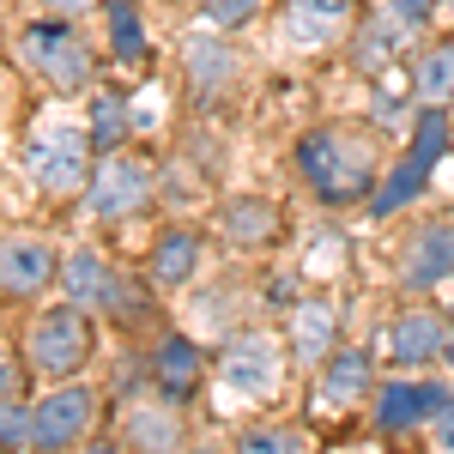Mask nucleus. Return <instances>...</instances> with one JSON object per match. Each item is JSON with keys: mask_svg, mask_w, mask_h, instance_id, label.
Here are the masks:
<instances>
[{"mask_svg": "<svg viewBox=\"0 0 454 454\" xmlns=\"http://www.w3.org/2000/svg\"><path fill=\"white\" fill-rule=\"evenodd\" d=\"M297 170L327 207H346L376 188V145L351 128H315L297 145Z\"/></svg>", "mask_w": 454, "mask_h": 454, "instance_id": "f257e3e1", "label": "nucleus"}, {"mask_svg": "<svg viewBox=\"0 0 454 454\" xmlns=\"http://www.w3.org/2000/svg\"><path fill=\"white\" fill-rule=\"evenodd\" d=\"M91 128L79 121H43L31 140H25V170L43 194H73L91 182Z\"/></svg>", "mask_w": 454, "mask_h": 454, "instance_id": "f03ea898", "label": "nucleus"}, {"mask_svg": "<svg viewBox=\"0 0 454 454\" xmlns=\"http://www.w3.org/2000/svg\"><path fill=\"white\" fill-rule=\"evenodd\" d=\"M19 55H25V67H31L49 91H85L91 73H98L85 36L67 31L61 19H31V25L19 31Z\"/></svg>", "mask_w": 454, "mask_h": 454, "instance_id": "7ed1b4c3", "label": "nucleus"}, {"mask_svg": "<svg viewBox=\"0 0 454 454\" xmlns=\"http://www.w3.org/2000/svg\"><path fill=\"white\" fill-rule=\"evenodd\" d=\"M25 346H31V370H36V376H49V382L79 376L85 357H91V346H98V333H91V309H79V303L43 309Z\"/></svg>", "mask_w": 454, "mask_h": 454, "instance_id": "20e7f679", "label": "nucleus"}, {"mask_svg": "<svg viewBox=\"0 0 454 454\" xmlns=\"http://www.w3.org/2000/svg\"><path fill=\"white\" fill-rule=\"evenodd\" d=\"M152 164H145L140 152H104L98 164H91V182H85V200L98 218H134V212L152 207Z\"/></svg>", "mask_w": 454, "mask_h": 454, "instance_id": "39448f33", "label": "nucleus"}, {"mask_svg": "<svg viewBox=\"0 0 454 454\" xmlns=\"http://www.w3.org/2000/svg\"><path fill=\"white\" fill-rule=\"evenodd\" d=\"M98 419V394L91 387H55L43 406L31 412V449L36 454H61L73 449Z\"/></svg>", "mask_w": 454, "mask_h": 454, "instance_id": "423d86ee", "label": "nucleus"}, {"mask_svg": "<svg viewBox=\"0 0 454 454\" xmlns=\"http://www.w3.org/2000/svg\"><path fill=\"white\" fill-rule=\"evenodd\" d=\"M218 376L231 394H248V400H267V394H279L285 370H279V346L267 340V333H243V340H231L224 357H218Z\"/></svg>", "mask_w": 454, "mask_h": 454, "instance_id": "0eeeda50", "label": "nucleus"}, {"mask_svg": "<svg viewBox=\"0 0 454 454\" xmlns=\"http://www.w3.org/2000/svg\"><path fill=\"white\" fill-rule=\"evenodd\" d=\"M61 279V261L43 237H6L0 243V291L6 297H43Z\"/></svg>", "mask_w": 454, "mask_h": 454, "instance_id": "6e6552de", "label": "nucleus"}, {"mask_svg": "<svg viewBox=\"0 0 454 454\" xmlns=\"http://www.w3.org/2000/svg\"><path fill=\"white\" fill-rule=\"evenodd\" d=\"M442 279H454V224H419L406 254H400V285L406 291H430Z\"/></svg>", "mask_w": 454, "mask_h": 454, "instance_id": "1a4fd4ad", "label": "nucleus"}, {"mask_svg": "<svg viewBox=\"0 0 454 454\" xmlns=\"http://www.w3.org/2000/svg\"><path fill=\"white\" fill-rule=\"evenodd\" d=\"M449 351V321L430 309H406L394 315V327H387V357L400 364V370H419V364H436Z\"/></svg>", "mask_w": 454, "mask_h": 454, "instance_id": "9d476101", "label": "nucleus"}, {"mask_svg": "<svg viewBox=\"0 0 454 454\" xmlns=\"http://www.w3.org/2000/svg\"><path fill=\"white\" fill-rule=\"evenodd\" d=\"M279 207L273 200H261V194H237V200H224L218 207V231H224V243L231 248H267L279 243Z\"/></svg>", "mask_w": 454, "mask_h": 454, "instance_id": "9b49d317", "label": "nucleus"}, {"mask_svg": "<svg viewBox=\"0 0 454 454\" xmlns=\"http://www.w3.org/2000/svg\"><path fill=\"white\" fill-rule=\"evenodd\" d=\"M285 31L303 49L351 36V0H285Z\"/></svg>", "mask_w": 454, "mask_h": 454, "instance_id": "f8f14e48", "label": "nucleus"}, {"mask_svg": "<svg viewBox=\"0 0 454 454\" xmlns=\"http://www.w3.org/2000/svg\"><path fill=\"white\" fill-rule=\"evenodd\" d=\"M115 285H121V273L109 267L104 254H91V248H79V254L61 261V291H67V303H79V309L104 315L109 297H115Z\"/></svg>", "mask_w": 454, "mask_h": 454, "instance_id": "ddd939ff", "label": "nucleus"}, {"mask_svg": "<svg viewBox=\"0 0 454 454\" xmlns=\"http://www.w3.org/2000/svg\"><path fill=\"white\" fill-rule=\"evenodd\" d=\"M182 61H188V91L212 104V98H224L231 85H237V55H231V43H218V36H194L188 49H182Z\"/></svg>", "mask_w": 454, "mask_h": 454, "instance_id": "4468645a", "label": "nucleus"}, {"mask_svg": "<svg viewBox=\"0 0 454 454\" xmlns=\"http://www.w3.org/2000/svg\"><path fill=\"white\" fill-rule=\"evenodd\" d=\"M200 376H207V357H200L194 340H182V333H170L158 346V357H152V382H158L164 400H188L200 387Z\"/></svg>", "mask_w": 454, "mask_h": 454, "instance_id": "2eb2a0df", "label": "nucleus"}, {"mask_svg": "<svg viewBox=\"0 0 454 454\" xmlns=\"http://www.w3.org/2000/svg\"><path fill=\"white\" fill-rule=\"evenodd\" d=\"M442 406H449V394H442V387L387 382L382 394H376V424H382V430H406V424H424V419H436Z\"/></svg>", "mask_w": 454, "mask_h": 454, "instance_id": "dca6fc26", "label": "nucleus"}, {"mask_svg": "<svg viewBox=\"0 0 454 454\" xmlns=\"http://www.w3.org/2000/svg\"><path fill=\"white\" fill-rule=\"evenodd\" d=\"M364 387H370V351H333L327 357V370H321V382H315V406H333V412H346L351 400H364Z\"/></svg>", "mask_w": 454, "mask_h": 454, "instance_id": "f3484780", "label": "nucleus"}, {"mask_svg": "<svg viewBox=\"0 0 454 454\" xmlns=\"http://www.w3.org/2000/svg\"><path fill=\"white\" fill-rule=\"evenodd\" d=\"M152 285L158 291H182V285L200 273V237L194 231H164L158 237V248H152Z\"/></svg>", "mask_w": 454, "mask_h": 454, "instance_id": "a211bd4d", "label": "nucleus"}, {"mask_svg": "<svg viewBox=\"0 0 454 454\" xmlns=\"http://www.w3.org/2000/svg\"><path fill=\"white\" fill-rule=\"evenodd\" d=\"M333 333H340V309L327 303V297H303L297 309H291V346L303 364H321L327 346H333Z\"/></svg>", "mask_w": 454, "mask_h": 454, "instance_id": "6ab92c4d", "label": "nucleus"}, {"mask_svg": "<svg viewBox=\"0 0 454 454\" xmlns=\"http://www.w3.org/2000/svg\"><path fill=\"white\" fill-rule=\"evenodd\" d=\"M412 98L430 109H442L454 98V43H430L412 67Z\"/></svg>", "mask_w": 454, "mask_h": 454, "instance_id": "aec40b11", "label": "nucleus"}, {"mask_svg": "<svg viewBox=\"0 0 454 454\" xmlns=\"http://www.w3.org/2000/svg\"><path fill=\"white\" fill-rule=\"evenodd\" d=\"M121 424H128V442L140 454H170L182 436V419H170V406H128Z\"/></svg>", "mask_w": 454, "mask_h": 454, "instance_id": "412c9836", "label": "nucleus"}, {"mask_svg": "<svg viewBox=\"0 0 454 454\" xmlns=\"http://www.w3.org/2000/svg\"><path fill=\"white\" fill-rule=\"evenodd\" d=\"M394 49H400L394 19H364V25L351 31V67L357 73H387L394 67Z\"/></svg>", "mask_w": 454, "mask_h": 454, "instance_id": "4be33fe9", "label": "nucleus"}, {"mask_svg": "<svg viewBox=\"0 0 454 454\" xmlns=\"http://www.w3.org/2000/svg\"><path fill=\"white\" fill-rule=\"evenodd\" d=\"M109 43L121 61H145V25L134 12V0H109Z\"/></svg>", "mask_w": 454, "mask_h": 454, "instance_id": "5701e85b", "label": "nucleus"}, {"mask_svg": "<svg viewBox=\"0 0 454 454\" xmlns=\"http://www.w3.org/2000/svg\"><path fill=\"white\" fill-rule=\"evenodd\" d=\"M85 128H91V145H98V152H115V145L128 140V104H121V98H98Z\"/></svg>", "mask_w": 454, "mask_h": 454, "instance_id": "b1692460", "label": "nucleus"}, {"mask_svg": "<svg viewBox=\"0 0 454 454\" xmlns=\"http://www.w3.org/2000/svg\"><path fill=\"white\" fill-rule=\"evenodd\" d=\"M424 176H430V170H424L419 158H406L400 170L387 176V188H382V194H370V207H376V212H400V207H406V200H412V194L424 188Z\"/></svg>", "mask_w": 454, "mask_h": 454, "instance_id": "393cba45", "label": "nucleus"}, {"mask_svg": "<svg viewBox=\"0 0 454 454\" xmlns=\"http://www.w3.org/2000/svg\"><path fill=\"white\" fill-rule=\"evenodd\" d=\"M237 454H297V430H279V424L243 430L237 436Z\"/></svg>", "mask_w": 454, "mask_h": 454, "instance_id": "a878e982", "label": "nucleus"}, {"mask_svg": "<svg viewBox=\"0 0 454 454\" xmlns=\"http://www.w3.org/2000/svg\"><path fill=\"white\" fill-rule=\"evenodd\" d=\"M442 145H449V134H442V115L430 109V115H424V121H419V140H412V158H419L424 170H430V164L442 158Z\"/></svg>", "mask_w": 454, "mask_h": 454, "instance_id": "bb28decb", "label": "nucleus"}, {"mask_svg": "<svg viewBox=\"0 0 454 454\" xmlns=\"http://www.w3.org/2000/svg\"><path fill=\"white\" fill-rule=\"evenodd\" d=\"M207 12H212V25H231V31H237V25H248V19L261 12V0H212Z\"/></svg>", "mask_w": 454, "mask_h": 454, "instance_id": "cd10ccee", "label": "nucleus"}, {"mask_svg": "<svg viewBox=\"0 0 454 454\" xmlns=\"http://www.w3.org/2000/svg\"><path fill=\"white\" fill-rule=\"evenodd\" d=\"M12 442H31V412L0 406V449H12Z\"/></svg>", "mask_w": 454, "mask_h": 454, "instance_id": "c85d7f7f", "label": "nucleus"}, {"mask_svg": "<svg viewBox=\"0 0 454 454\" xmlns=\"http://www.w3.org/2000/svg\"><path fill=\"white\" fill-rule=\"evenodd\" d=\"M436 6H442V0H394V19H400V25H424Z\"/></svg>", "mask_w": 454, "mask_h": 454, "instance_id": "c756f323", "label": "nucleus"}, {"mask_svg": "<svg viewBox=\"0 0 454 454\" xmlns=\"http://www.w3.org/2000/svg\"><path fill=\"white\" fill-rule=\"evenodd\" d=\"M430 424H436V442H442V449H454V400H449V406H442Z\"/></svg>", "mask_w": 454, "mask_h": 454, "instance_id": "7c9ffc66", "label": "nucleus"}, {"mask_svg": "<svg viewBox=\"0 0 454 454\" xmlns=\"http://www.w3.org/2000/svg\"><path fill=\"white\" fill-rule=\"evenodd\" d=\"M55 19H73V12H85V6H104V0H43Z\"/></svg>", "mask_w": 454, "mask_h": 454, "instance_id": "2f4dec72", "label": "nucleus"}, {"mask_svg": "<svg viewBox=\"0 0 454 454\" xmlns=\"http://www.w3.org/2000/svg\"><path fill=\"white\" fill-rule=\"evenodd\" d=\"M6 394H12V382H6V370H0V400H6Z\"/></svg>", "mask_w": 454, "mask_h": 454, "instance_id": "473e14b6", "label": "nucleus"}, {"mask_svg": "<svg viewBox=\"0 0 454 454\" xmlns=\"http://www.w3.org/2000/svg\"><path fill=\"white\" fill-rule=\"evenodd\" d=\"M91 454H115V449H91Z\"/></svg>", "mask_w": 454, "mask_h": 454, "instance_id": "72a5a7b5", "label": "nucleus"}, {"mask_svg": "<svg viewBox=\"0 0 454 454\" xmlns=\"http://www.w3.org/2000/svg\"><path fill=\"white\" fill-rule=\"evenodd\" d=\"M188 454H212V449H188Z\"/></svg>", "mask_w": 454, "mask_h": 454, "instance_id": "f704fd0d", "label": "nucleus"}, {"mask_svg": "<svg viewBox=\"0 0 454 454\" xmlns=\"http://www.w3.org/2000/svg\"><path fill=\"white\" fill-rule=\"evenodd\" d=\"M442 6H454V0H442Z\"/></svg>", "mask_w": 454, "mask_h": 454, "instance_id": "c9c22d12", "label": "nucleus"}]
</instances>
